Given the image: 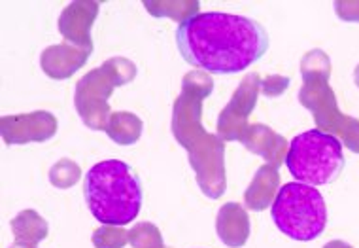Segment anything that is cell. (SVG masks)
I'll return each mask as SVG.
<instances>
[{
  "label": "cell",
  "mask_w": 359,
  "mask_h": 248,
  "mask_svg": "<svg viewBox=\"0 0 359 248\" xmlns=\"http://www.w3.org/2000/svg\"><path fill=\"white\" fill-rule=\"evenodd\" d=\"M89 211L102 226H127L142 209L144 188L130 165L106 159L89 169L83 188Z\"/></svg>",
  "instance_id": "3"
},
{
  "label": "cell",
  "mask_w": 359,
  "mask_h": 248,
  "mask_svg": "<svg viewBox=\"0 0 359 248\" xmlns=\"http://www.w3.org/2000/svg\"><path fill=\"white\" fill-rule=\"evenodd\" d=\"M78 178H80V169H78L76 163L67 162V159L57 163L50 173L51 184L57 188H69L70 184H76Z\"/></svg>",
  "instance_id": "20"
},
{
  "label": "cell",
  "mask_w": 359,
  "mask_h": 248,
  "mask_svg": "<svg viewBox=\"0 0 359 248\" xmlns=\"http://www.w3.org/2000/svg\"><path fill=\"white\" fill-rule=\"evenodd\" d=\"M137 76L135 63L123 57H114L97 70L83 76L76 87V108L81 119L91 129H104L110 116L108 97L116 86H125Z\"/></svg>",
  "instance_id": "6"
},
{
  "label": "cell",
  "mask_w": 359,
  "mask_h": 248,
  "mask_svg": "<svg viewBox=\"0 0 359 248\" xmlns=\"http://www.w3.org/2000/svg\"><path fill=\"white\" fill-rule=\"evenodd\" d=\"M217 237L223 244L231 248H241L250 237V220L246 211L238 203H227L217 212Z\"/></svg>",
  "instance_id": "12"
},
{
  "label": "cell",
  "mask_w": 359,
  "mask_h": 248,
  "mask_svg": "<svg viewBox=\"0 0 359 248\" xmlns=\"http://www.w3.org/2000/svg\"><path fill=\"white\" fill-rule=\"evenodd\" d=\"M276 228L293 241H314L327 226V207L314 186L287 182L280 186L271 209Z\"/></svg>",
  "instance_id": "5"
},
{
  "label": "cell",
  "mask_w": 359,
  "mask_h": 248,
  "mask_svg": "<svg viewBox=\"0 0 359 248\" xmlns=\"http://www.w3.org/2000/svg\"><path fill=\"white\" fill-rule=\"evenodd\" d=\"M280 190V174L273 165H263L257 171L254 182L244 195L246 207L252 211H265L269 203H274Z\"/></svg>",
  "instance_id": "14"
},
{
  "label": "cell",
  "mask_w": 359,
  "mask_h": 248,
  "mask_svg": "<svg viewBox=\"0 0 359 248\" xmlns=\"http://www.w3.org/2000/svg\"><path fill=\"white\" fill-rule=\"evenodd\" d=\"M214 84L203 72H189L182 84V95L174 105L172 131L178 143L189 152V162L197 173V182L208 197L225 192L223 143L208 135L201 124L203 100L212 93Z\"/></svg>",
  "instance_id": "2"
},
{
  "label": "cell",
  "mask_w": 359,
  "mask_h": 248,
  "mask_svg": "<svg viewBox=\"0 0 359 248\" xmlns=\"http://www.w3.org/2000/svg\"><path fill=\"white\" fill-rule=\"evenodd\" d=\"M261 80L257 74H250L242 81L241 87L236 89L235 97L231 100L227 108L222 112L219 122H217V133L223 141H241L242 135L246 133L248 125L246 119L250 116V110L257 103V93H259Z\"/></svg>",
  "instance_id": "8"
},
{
  "label": "cell",
  "mask_w": 359,
  "mask_h": 248,
  "mask_svg": "<svg viewBox=\"0 0 359 248\" xmlns=\"http://www.w3.org/2000/svg\"><path fill=\"white\" fill-rule=\"evenodd\" d=\"M180 56L210 74H238L269 51L265 27L235 13L191 15L176 29Z\"/></svg>",
  "instance_id": "1"
},
{
  "label": "cell",
  "mask_w": 359,
  "mask_h": 248,
  "mask_svg": "<svg viewBox=\"0 0 359 248\" xmlns=\"http://www.w3.org/2000/svg\"><path fill=\"white\" fill-rule=\"evenodd\" d=\"M301 72L303 78L310 76H331V61L322 50H312L303 57L301 63Z\"/></svg>",
  "instance_id": "18"
},
{
  "label": "cell",
  "mask_w": 359,
  "mask_h": 248,
  "mask_svg": "<svg viewBox=\"0 0 359 248\" xmlns=\"http://www.w3.org/2000/svg\"><path fill=\"white\" fill-rule=\"evenodd\" d=\"M57 133V119L50 112H32L2 118V137L6 144H27L50 141Z\"/></svg>",
  "instance_id": "9"
},
{
  "label": "cell",
  "mask_w": 359,
  "mask_h": 248,
  "mask_svg": "<svg viewBox=\"0 0 359 248\" xmlns=\"http://www.w3.org/2000/svg\"><path fill=\"white\" fill-rule=\"evenodd\" d=\"M129 241V233L116 226H104L95 231L93 242L97 248H123Z\"/></svg>",
  "instance_id": "19"
},
{
  "label": "cell",
  "mask_w": 359,
  "mask_h": 248,
  "mask_svg": "<svg viewBox=\"0 0 359 248\" xmlns=\"http://www.w3.org/2000/svg\"><path fill=\"white\" fill-rule=\"evenodd\" d=\"M12 230L15 233V242H23L34 248L48 237V223L34 211H23L18 214V218H13Z\"/></svg>",
  "instance_id": "15"
},
{
  "label": "cell",
  "mask_w": 359,
  "mask_h": 248,
  "mask_svg": "<svg viewBox=\"0 0 359 248\" xmlns=\"http://www.w3.org/2000/svg\"><path fill=\"white\" fill-rule=\"evenodd\" d=\"M246 148H250L254 154L265 157L269 165L278 169L284 163L285 157V141L278 133L269 129L265 125H254L248 127L246 133L241 138Z\"/></svg>",
  "instance_id": "13"
},
{
  "label": "cell",
  "mask_w": 359,
  "mask_h": 248,
  "mask_svg": "<svg viewBox=\"0 0 359 248\" xmlns=\"http://www.w3.org/2000/svg\"><path fill=\"white\" fill-rule=\"evenodd\" d=\"M261 87L269 97H278L280 93H284L285 89L290 87V78H282V76H271L265 81H261Z\"/></svg>",
  "instance_id": "22"
},
{
  "label": "cell",
  "mask_w": 359,
  "mask_h": 248,
  "mask_svg": "<svg viewBox=\"0 0 359 248\" xmlns=\"http://www.w3.org/2000/svg\"><path fill=\"white\" fill-rule=\"evenodd\" d=\"M99 2H72L61 13L59 31L65 40L74 46L89 48L91 44V27L99 15Z\"/></svg>",
  "instance_id": "10"
},
{
  "label": "cell",
  "mask_w": 359,
  "mask_h": 248,
  "mask_svg": "<svg viewBox=\"0 0 359 248\" xmlns=\"http://www.w3.org/2000/svg\"><path fill=\"white\" fill-rule=\"evenodd\" d=\"M104 131L111 141H116L121 146L135 144L142 135V119L129 112H118V114H111Z\"/></svg>",
  "instance_id": "16"
},
{
  "label": "cell",
  "mask_w": 359,
  "mask_h": 248,
  "mask_svg": "<svg viewBox=\"0 0 359 248\" xmlns=\"http://www.w3.org/2000/svg\"><path fill=\"white\" fill-rule=\"evenodd\" d=\"M129 241L135 248H165L161 233L154 223H138L129 233Z\"/></svg>",
  "instance_id": "17"
},
{
  "label": "cell",
  "mask_w": 359,
  "mask_h": 248,
  "mask_svg": "<svg viewBox=\"0 0 359 248\" xmlns=\"http://www.w3.org/2000/svg\"><path fill=\"white\" fill-rule=\"evenodd\" d=\"M355 84H358L359 87V65H358V69H355Z\"/></svg>",
  "instance_id": "25"
},
{
  "label": "cell",
  "mask_w": 359,
  "mask_h": 248,
  "mask_svg": "<svg viewBox=\"0 0 359 248\" xmlns=\"http://www.w3.org/2000/svg\"><path fill=\"white\" fill-rule=\"evenodd\" d=\"M342 143L331 133L304 131L293 138L285 154V167L295 182L322 186L341 176L344 169Z\"/></svg>",
  "instance_id": "4"
},
{
  "label": "cell",
  "mask_w": 359,
  "mask_h": 248,
  "mask_svg": "<svg viewBox=\"0 0 359 248\" xmlns=\"http://www.w3.org/2000/svg\"><path fill=\"white\" fill-rule=\"evenodd\" d=\"M303 80L304 84L299 91V100L312 112L320 131L331 133L337 137L346 122V116L341 114L337 106L333 89L329 87V78L327 76H310Z\"/></svg>",
  "instance_id": "7"
},
{
  "label": "cell",
  "mask_w": 359,
  "mask_h": 248,
  "mask_svg": "<svg viewBox=\"0 0 359 248\" xmlns=\"http://www.w3.org/2000/svg\"><path fill=\"white\" fill-rule=\"evenodd\" d=\"M337 15L350 23H359V2H334Z\"/></svg>",
  "instance_id": "23"
},
{
  "label": "cell",
  "mask_w": 359,
  "mask_h": 248,
  "mask_svg": "<svg viewBox=\"0 0 359 248\" xmlns=\"http://www.w3.org/2000/svg\"><path fill=\"white\" fill-rule=\"evenodd\" d=\"M323 248H352V247H350V244L344 241H331V242H327V244H325Z\"/></svg>",
  "instance_id": "24"
},
{
  "label": "cell",
  "mask_w": 359,
  "mask_h": 248,
  "mask_svg": "<svg viewBox=\"0 0 359 248\" xmlns=\"http://www.w3.org/2000/svg\"><path fill=\"white\" fill-rule=\"evenodd\" d=\"M339 137H341V141L344 143V146H346L348 150H352V152L359 154V122L358 119L346 116V122H344V125H342Z\"/></svg>",
  "instance_id": "21"
},
{
  "label": "cell",
  "mask_w": 359,
  "mask_h": 248,
  "mask_svg": "<svg viewBox=\"0 0 359 248\" xmlns=\"http://www.w3.org/2000/svg\"><path fill=\"white\" fill-rule=\"evenodd\" d=\"M93 46L81 48L70 42H62L59 46H50L42 53V69L46 74L57 80H65L74 74L81 65L89 59Z\"/></svg>",
  "instance_id": "11"
}]
</instances>
